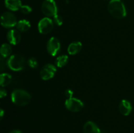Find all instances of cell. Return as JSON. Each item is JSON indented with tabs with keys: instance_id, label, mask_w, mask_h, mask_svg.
Returning <instances> with one entry per match:
<instances>
[{
	"instance_id": "obj_14",
	"label": "cell",
	"mask_w": 134,
	"mask_h": 133,
	"mask_svg": "<svg viewBox=\"0 0 134 133\" xmlns=\"http://www.w3.org/2000/svg\"><path fill=\"white\" fill-rule=\"evenodd\" d=\"M82 43L79 41L71 43L68 48V52L70 55H76L81 52L82 49Z\"/></svg>"
},
{
	"instance_id": "obj_9",
	"label": "cell",
	"mask_w": 134,
	"mask_h": 133,
	"mask_svg": "<svg viewBox=\"0 0 134 133\" xmlns=\"http://www.w3.org/2000/svg\"><path fill=\"white\" fill-rule=\"evenodd\" d=\"M56 67L52 64L48 63L43 66L40 71V76L44 80H48L54 76L56 72Z\"/></svg>"
},
{
	"instance_id": "obj_28",
	"label": "cell",
	"mask_w": 134,
	"mask_h": 133,
	"mask_svg": "<svg viewBox=\"0 0 134 133\" xmlns=\"http://www.w3.org/2000/svg\"><path fill=\"white\" fill-rule=\"evenodd\" d=\"M105 1H107V0H105Z\"/></svg>"
},
{
	"instance_id": "obj_13",
	"label": "cell",
	"mask_w": 134,
	"mask_h": 133,
	"mask_svg": "<svg viewBox=\"0 0 134 133\" xmlns=\"http://www.w3.org/2000/svg\"><path fill=\"white\" fill-rule=\"evenodd\" d=\"M5 5L11 11H17L20 9L22 2L20 0H5Z\"/></svg>"
},
{
	"instance_id": "obj_26",
	"label": "cell",
	"mask_w": 134,
	"mask_h": 133,
	"mask_svg": "<svg viewBox=\"0 0 134 133\" xmlns=\"http://www.w3.org/2000/svg\"><path fill=\"white\" fill-rule=\"evenodd\" d=\"M9 133H22L20 130H13L11 132H10Z\"/></svg>"
},
{
	"instance_id": "obj_23",
	"label": "cell",
	"mask_w": 134,
	"mask_h": 133,
	"mask_svg": "<svg viewBox=\"0 0 134 133\" xmlns=\"http://www.w3.org/2000/svg\"><path fill=\"white\" fill-rule=\"evenodd\" d=\"M73 91H72V90L67 89L66 91H65V95L68 99L73 97Z\"/></svg>"
},
{
	"instance_id": "obj_3",
	"label": "cell",
	"mask_w": 134,
	"mask_h": 133,
	"mask_svg": "<svg viewBox=\"0 0 134 133\" xmlns=\"http://www.w3.org/2000/svg\"><path fill=\"white\" fill-rule=\"evenodd\" d=\"M7 66L13 71H21L24 69L25 65V59L23 56L19 54L10 56L8 59Z\"/></svg>"
},
{
	"instance_id": "obj_27",
	"label": "cell",
	"mask_w": 134,
	"mask_h": 133,
	"mask_svg": "<svg viewBox=\"0 0 134 133\" xmlns=\"http://www.w3.org/2000/svg\"><path fill=\"white\" fill-rule=\"evenodd\" d=\"M0 61H1V57H0Z\"/></svg>"
},
{
	"instance_id": "obj_16",
	"label": "cell",
	"mask_w": 134,
	"mask_h": 133,
	"mask_svg": "<svg viewBox=\"0 0 134 133\" xmlns=\"http://www.w3.org/2000/svg\"><path fill=\"white\" fill-rule=\"evenodd\" d=\"M12 50L13 49H12V47L10 44L4 43V44H1V46H0V55L4 58H6L10 56Z\"/></svg>"
},
{
	"instance_id": "obj_18",
	"label": "cell",
	"mask_w": 134,
	"mask_h": 133,
	"mask_svg": "<svg viewBox=\"0 0 134 133\" xmlns=\"http://www.w3.org/2000/svg\"><path fill=\"white\" fill-rule=\"evenodd\" d=\"M69 57L67 55H62L58 56L56 59V65L58 67H64L68 64Z\"/></svg>"
},
{
	"instance_id": "obj_25",
	"label": "cell",
	"mask_w": 134,
	"mask_h": 133,
	"mask_svg": "<svg viewBox=\"0 0 134 133\" xmlns=\"http://www.w3.org/2000/svg\"><path fill=\"white\" fill-rule=\"evenodd\" d=\"M4 114H5V112H4V110L3 109H1V108H0V121L3 119V117L4 116Z\"/></svg>"
},
{
	"instance_id": "obj_19",
	"label": "cell",
	"mask_w": 134,
	"mask_h": 133,
	"mask_svg": "<svg viewBox=\"0 0 134 133\" xmlns=\"http://www.w3.org/2000/svg\"><path fill=\"white\" fill-rule=\"evenodd\" d=\"M27 65L32 69H35L38 66V62L35 57H31L27 61Z\"/></svg>"
},
{
	"instance_id": "obj_10",
	"label": "cell",
	"mask_w": 134,
	"mask_h": 133,
	"mask_svg": "<svg viewBox=\"0 0 134 133\" xmlns=\"http://www.w3.org/2000/svg\"><path fill=\"white\" fill-rule=\"evenodd\" d=\"M7 39L10 44L16 45L20 43L21 40V36L18 30L10 29L7 34Z\"/></svg>"
},
{
	"instance_id": "obj_15",
	"label": "cell",
	"mask_w": 134,
	"mask_h": 133,
	"mask_svg": "<svg viewBox=\"0 0 134 133\" xmlns=\"http://www.w3.org/2000/svg\"><path fill=\"white\" fill-rule=\"evenodd\" d=\"M16 27V29L18 31L26 32L30 29V27H31V24H30V22L29 21L23 19L17 22Z\"/></svg>"
},
{
	"instance_id": "obj_4",
	"label": "cell",
	"mask_w": 134,
	"mask_h": 133,
	"mask_svg": "<svg viewBox=\"0 0 134 133\" xmlns=\"http://www.w3.org/2000/svg\"><path fill=\"white\" fill-rule=\"evenodd\" d=\"M41 11L48 18L58 14V7L54 0H44L41 5Z\"/></svg>"
},
{
	"instance_id": "obj_21",
	"label": "cell",
	"mask_w": 134,
	"mask_h": 133,
	"mask_svg": "<svg viewBox=\"0 0 134 133\" xmlns=\"http://www.w3.org/2000/svg\"><path fill=\"white\" fill-rule=\"evenodd\" d=\"M20 11L21 13H23L24 14H30V13H31L32 11V9H31V7H30L29 5H22L20 8Z\"/></svg>"
},
{
	"instance_id": "obj_8",
	"label": "cell",
	"mask_w": 134,
	"mask_h": 133,
	"mask_svg": "<svg viewBox=\"0 0 134 133\" xmlns=\"http://www.w3.org/2000/svg\"><path fill=\"white\" fill-rule=\"evenodd\" d=\"M61 49V44L58 39L56 37H51L47 44V50L51 56H56Z\"/></svg>"
},
{
	"instance_id": "obj_2",
	"label": "cell",
	"mask_w": 134,
	"mask_h": 133,
	"mask_svg": "<svg viewBox=\"0 0 134 133\" xmlns=\"http://www.w3.org/2000/svg\"><path fill=\"white\" fill-rule=\"evenodd\" d=\"M31 95L27 91L21 89H14L11 93V100L15 105L24 106L30 103Z\"/></svg>"
},
{
	"instance_id": "obj_20",
	"label": "cell",
	"mask_w": 134,
	"mask_h": 133,
	"mask_svg": "<svg viewBox=\"0 0 134 133\" xmlns=\"http://www.w3.org/2000/svg\"><path fill=\"white\" fill-rule=\"evenodd\" d=\"M53 20L54 23H55V24L57 25V26H62V25L63 24L62 18L60 15H58V14L55 15L53 17V20Z\"/></svg>"
},
{
	"instance_id": "obj_5",
	"label": "cell",
	"mask_w": 134,
	"mask_h": 133,
	"mask_svg": "<svg viewBox=\"0 0 134 133\" xmlns=\"http://www.w3.org/2000/svg\"><path fill=\"white\" fill-rule=\"evenodd\" d=\"M16 18L10 12H5L0 18V23L3 27L5 28H11L17 24Z\"/></svg>"
},
{
	"instance_id": "obj_17",
	"label": "cell",
	"mask_w": 134,
	"mask_h": 133,
	"mask_svg": "<svg viewBox=\"0 0 134 133\" xmlns=\"http://www.w3.org/2000/svg\"><path fill=\"white\" fill-rule=\"evenodd\" d=\"M12 82V76L10 74L3 72L0 74V87H6Z\"/></svg>"
},
{
	"instance_id": "obj_12",
	"label": "cell",
	"mask_w": 134,
	"mask_h": 133,
	"mask_svg": "<svg viewBox=\"0 0 134 133\" xmlns=\"http://www.w3.org/2000/svg\"><path fill=\"white\" fill-rule=\"evenodd\" d=\"M84 133H101V130L98 125L92 121H87L83 126Z\"/></svg>"
},
{
	"instance_id": "obj_24",
	"label": "cell",
	"mask_w": 134,
	"mask_h": 133,
	"mask_svg": "<svg viewBox=\"0 0 134 133\" xmlns=\"http://www.w3.org/2000/svg\"><path fill=\"white\" fill-rule=\"evenodd\" d=\"M5 64L4 63L3 61L2 63L0 61V72L3 71V70L5 69Z\"/></svg>"
},
{
	"instance_id": "obj_6",
	"label": "cell",
	"mask_w": 134,
	"mask_h": 133,
	"mask_svg": "<svg viewBox=\"0 0 134 133\" xmlns=\"http://www.w3.org/2000/svg\"><path fill=\"white\" fill-rule=\"evenodd\" d=\"M54 22L52 19L48 17H45L41 20L38 23V30L39 33L46 35L51 32L54 27Z\"/></svg>"
},
{
	"instance_id": "obj_7",
	"label": "cell",
	"mask_w": 134,
	"mask_h": 133,
	"mask_svg": "<svg viewBox=\"0 0 134 133\" xmlns=\"http://www.w3.org/2000/svg\"><path fill=\"white\" fill-rule=\"evenodd\" d=\"M65 106L68 110L73 112H77L83 108L84 103L79 99L71 97L65 100Z\"/></svg>"
},
{
	"instance_id": "obj_1",
	"label": "cell",
	"mask_w": 134,
	"mask_h": 133,
	"mask_svg": "<svg viewBox=\"0 0 134 133\" xmlns=\"http://www.w3.org/2000/svg\"><path fill=\"white\" fill-rule=\"evenodd\" d=\"M107 8L111 16L116 19H122L126 16V7L121 0H111Z\"/></svg>"
},
{
	"instance_id": "obj_22",
	"label": "cell",
	"mask_w": 134,
	"mask_h": 133,
	"mask_svg": "<svg viewBox=\"0 0 134 133\" xmlns=\"http://www.w3.org/2000/svg\"><path fill=\"white\" fill-rule=\"evenodd\" d=\"M7 95V92L6 89L2 87H0V99L5 97Z\"/></svg>"
},
{
	"instance_id": "obj_11",
	"label": "cell",
	"mask_w": 134,
	"mask_h": 133,
	"mask_svg": "<svg viewBox=\"0 0 134 133\" xmlns=\"http://www.w3.org/2000/svg\"><path fill=\"white\" fill-rule=\"evenodd\" d=\"M132 106L130 102L122 100L119 104V111L123 116H128L132 112Z\"/></svg>"
}]
</instances>
